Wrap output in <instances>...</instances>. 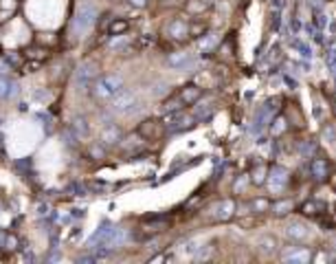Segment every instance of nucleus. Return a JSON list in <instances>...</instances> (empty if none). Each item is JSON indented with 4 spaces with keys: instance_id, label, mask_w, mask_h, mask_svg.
<instances>
[{
    "instance_id": "f257e3e1",
    "label": "nucleus",
    "mask_w": 336,
    "mask_h": 264,
    "mask_svg": "<svg viewBox=\"0 0 336 264\" xmlns=\"http://www.w3.org/2000/svg\"><path fill=\"white\" fill-rule=\"evenodd\" d=\"M123 86H125V82L121 75H117V73L99 75L97 80L91 84V97L97 101V104H108Z\"/></svg>"
},
{
    "instance_id": "b1692460",
    "label": "nucleus",
    "mask_w": 336,
    "mask_h": 264,
    "mask_svg": "<svg viewBox=\"0 0 336 264\" xmlns=\"http://www.w3.org/2000/svg\"><path fill=\"white\" fill-rule=\"evenodd\" d=\"M266 174H268L266 165L257 163L253 167V172H250V183H253V185H264V183H266Z\"/></svg>"
},
{
    "instance_id": "6ab92c4d",
    "label": "nucleus",
    "mask_w": 336,
    "mask_h": 264,
    "mask_svg": "<svg viewBox=\"0 0 336 264\" xmlns=\"http://www.w3.org/2000/svg\"><path fill=\"white\" fill-rule=\"evenodd\" d=\"M128 29H130V22L125 18H112L110 25L106 27V33L112 35V38H119V35H125Z\"/></svg>"
},
{
    "instance_id": "4468645a",
    "label": "nucleus",
    "mask_w": 336,
    "mask_h": 264,
    "mask_svg": "<svg viewBox=\"0 0 336 264\" xmlns=\"http://www.w3.org/2000/svg\"><path fill=\"white\" fill-rule=\"evenodd\" d=\"M310 257H312V253H310V249H288V251H284V255H281V260L284 262H299V264H305V262H310Z\"/></svg>"
},
{
    "instance_id": "f3484780",
    "label": "nucleus",
    "mask_w": 336,
    "mask_h": 264,
    "mask_svg": "<svg viewBox=\"0 0 336 264\" xmlns=\"http://www.w3.org/2000/svg\"><path fill=\"white\" fill-rule=\"evenodd\" d=\"M86 157H88V161L101 163L104 159H108V148L104 146V143H99V141H93L91 146H88V150H86Z\"/></svg>"
},
{
    "instance_id": "72a5a7b5",
    "label": "nucleus",
    "mask_w": 336,
    "mask_h": 264,
    "mask_svg": "<svg viewBox=\"0 0 336 264\" xmlns=\"http://www.w3.org/2000/svg\"><path fill=\"white\" fill-rule=\"evenodd\" d=\"M128 5H130V7H134V9H145L147 0H128Z\"/></svg>"
},
{
    "instance_id": "7c9ffc66",
    "label": "nucleus",
    "mask_w": 336,
    "mask_h": 264,
    "mask_svg": "<svg viewBox=\"0 0 336 264\" xmlns=\"http://www.w3.org/2000/svg\"><path fill=\"white\" fill-rule=\"evenodd\" d=\"M44 62H38V59H29L27 64L20 66V73H33V71H40Z\"/></svg>"
},
{
    "instance_id": "f8f14e48",
    "label": "nucleus",
    "mask_w": 336,
    "mask_h": 264,
    "mask_svg": "<svg viewBox=\"0 0 336 264\" xmlns=\"http://www.w3.org/2000/svg\"><path fill=\"white\" fill-rule=\"evenodd\" d=\"M68 130L73 132L79 141H83V139H88V137H91V123H88V119L81 117V115L73 117V121H70V128Z\"/></svg>"
},
{
    "instance_id": "a878e982",
    "label": "nucleus",
    "mask_w": 336,
    "mask_h": 264,
    "mask_svg": "<svg viewBox=\"0 0 336 264\" xmlns=\"http://www.w3.org/2000/svg\"><path fill=\"white\" fill-rule=\"evenodd\" d=\"M11 93H14V82L0 75V101H7L11 97Z\"/></svg>"
},
{
    "instance_id": "cd10ccee",
    "label": "nucleus",
    "mask_w": 336,
    "mask_h": 264,
    "mask_svg": "<svg viewBox=\"0 0 336 264\" xmlns=\"http://www.w3.org/2000/svg\"><path fill=\"white\" fill-rule=\"evenodd\" d=\"M55 42H57V35L55 33H38V35H35V44L46 46V49H51Z\"/></svg>"
},
{
    "instance_id": "2f4dec72",
    "label": "nucleus",
    "mask_w": 336,
    "mask_h": 264,
    "mask_svg": "<svg viewBox=\"0 0 336 264\" xmlns=\"http://www.w3.org/2000/svg\"><path fill=\"white\" fill-rule=\"evenodd\" d=\"M5 247H7L9 251H16V249H18V238L14 236V233H7V240H5Z\"/></svg>"
},
{
    "instance_id": "5701e85b",
    "label": "nucleus",
    "mask_w": 336,
    "mask_h": 264,
    "mask_svg": "<svg viewBox=\"0 0 336 264\" xmlns=\"http://www.w3.org/2000/svg\"><path fill=\"white\" fill-rule=\"evenodd\" d=\"M271 205L273 203L268 201V198H253V201L248 203V214H264V212H271Z\"/></svg>"
},
{
    "instance_id": "f03ea898",
    "label": "nucleus",
    "mask_w": 336,
    "mask_h": 264,
    "mask_svg": "<svg viewBox=\"0 0 336 264\" xmlns=\"http://www.w3.org/2000/svg\"><path fill=\"white\" fill-rule=\"evenodd\" d=\"M108 104H110L108 108H110L115 115H132V112H136L141 108V101H139V97H136V93L130 91V88H125V86L108 101Z\"/></svg>"
},
{
    "instance_id": "aec40b11",
    "label": "nucleus",
    "mask_w": 336,
    "mask_h": 264,
    "mask_svg": "<svg viewBox=\"0 0 336 264\" xmlns=\"http://www.w3.org/2000/svg\"><path fill=\"white\" fill-rule=\"evenodd\" d=\"M25 57L38 59V62H46V59L51 57V49L40 46V44H33V46H29V49H25Z\"/></svg>"
},
{
    "instance_id": "dca6fc26",
    "label": "nucleus",
    "mask_w": 336,
    "mask_h": 264,
    "mask_svg": "<svg viewBox=\"0 0 336 264\" xmlns=\"http://www.w3.org/2000/svg\"><path fill=\"white\" fill-rule=\"evenodd\" d=\"M143 141H145V139H143L139 132H132V135L123 137L119 146H123V150H128L130 154H136V152H139V150L143 148Z\"/></svg>"
},
{
    "instance_id": "bb28decb",
    "label": "nucleus",
    "mask_w": 336,
    "mask_h": 264,
    "mask_svg": "<svg viewBox=\"0 0 336 264\" xmlns=\"http://www.w3.org/2000/svg\"><path fill=\"white\" fill-rule=\"evenodd\" d=\"M288 236H290L292 240H305V238H308V229H305L303 225L295 223V225L288 227Z\"/></svg>"
},
{
    "instance_id": "0eeeda50",
    "label": "nucleus",
    "mask_w": 336,
    "mask_h": 264,
    "mask_svg": "<svg viewBox=\"0 0 336 264\" xmlns=\"http://www.w3.org/2000/svg\"><path fill=\"white\" fill-rule=\"evenodd\" d=\"M121 139H123V130L119 128L117 123H106L104 128H101V132H99V143H104L108 150L119 148Z\"/></svg>"
},
{
    "instance_id": "9b49d317",
    "label": "nucleus",
    "mask_w": 336,
    "mask_h": 264,
    "mask_svg": "<svg viewBox=\"0 0 336 264\" xmlns=\"http://www.w3.org/2000/svg\"><path fill=\"white\" fill-rule=\"evenodd\" d=\"M202 88L198 86V84H187V86H183L181 91H178V97L183 99V104L185 106H194L196 101H200L202 99Z\"/></svg>"
},
{
    "instance_id": "473e14b6",
    "label": "nucleus",
    "mask_w": 336,
    "mask_h": 264,
    "mask_svg": "<svg viewBox=\"0 0 336 264\" xmlns=\"http://www.w3.org/2000/svg\"><path fill=\"white\" fill-rule=\"evenodd\" d=\"M275 123H277V125H273V135H281V132L286 130V125H284L286 121H284V119L279 117V119H277V121H275Z\"/></svg>"
},
{
    "instance_id": "a211bd4d",
    "label": "nucleus",
    "mask_w": 336,
    "mask_h": 264,
    "mask_svg": "<svg viewBox=\"0 0 336 264\" xmlns=\"http://www.w3.org/2000/svg\"><path fill=\"white\" fill-rule=\"evenodd\" d=\"M310 172L316 181H325V178L329 176V163L325 159H314L310 163Z\"/></svg>"
},
{
    "instance_id": "4be33fe9",
    "label": "nucleus",
    "mask_w": 336,
    "mask_h": 264,
    "mask_svg": "<svg viewBox=\"0 0 336 264\" xmlns=\"http://www.w3.org/2000/svg\"><path fill=\"white\" fill-rule=\"evenodd\" d=\"M257 249H260L262 253L271 255V253L277 251V240H275L273 236H262L260 240H257Z\"/></svg>"
},
{
    "instance_id": "2eb2a0df",
    "label": "nucleus",
    "mask_w": 336,
    "mask_h": 264,
    "mask_svg": "<svg viewBox=\"0 0 336 264\" xmlns=\"http://www.w3.org/2000/svg\"><path fill=\"white\" fill-rule=\"evenodd\" d=\"M209 9H211V0H187V3H185V11L194 18L205 16Z\"/></svg>"
},
{
    "instance_id": "c756f323",
    "label": "nucleus",
    "mask_w": 336,
    "mask_h": 264,
    "mask_svg": "<svg viewBox=\"0 0 336 264\" xmlns=\"http://www.w3.org/2000/svg\"><path fill=\"white\" fill-rule=\"evenodd\" d=\"M301 212L305 214V216H319L321 212H325V205H323V203H305V205L301 207Z\"/></svg>"
},
{
    "instance_id": "39448f33",
    "label": "nucleus",
    "mask_w": 336,
    "mask_h": 264,
    "mask_svg": "<svg viewBox=\"0 0 336 264\" xmlns=\"http://www.w3.org/2000/svg\"><path fill=\"white\" fill-rule=\"evenodd\" d=\"M136 132H139L145 141H156L165 135V125L160 119H143L139 123V128H136Z\"/></svg>"
},
{
    "instance_id": "1a4fd4ad",
    "label": "nucleus",
    "mask_w": 336,
    "mask_h": 264,
    "mask_svg": "<svg viewBox=\"0 0 336 264\" xmlns=\"http://www.w3.org/2000/svg\"><path fill=\"white\" fill-rule=\"evenodd\" d=\"M167 64L176 71H187V69H194L196 66V57L191 55L187 51H176V53H170L167 57Z\"/></svg>"
},
{
    "instance_id": "423d86ee",
    "label": "nucleus",
    "mask_w": 336,
    "mask_h": 264,
    "mask_svg": "<svg viewBox=\"0 0 336 264\" xmlns=\"http://www.w3.org/2000/svg\"><path fill=\"white\" fill-rule=\"evenodd\" d=\"M235 212H237V203L233 198H224V201L215 203L211 207V218L215 223H226V220H231L235 216Z\"/></svg>"
},
{
    "instance_id": "ddd939ff",
    "label": "nucleus",
    "mask_w": 336,
    "mask_h": 264,
    "mask_svg": "<svg viewBox=\"0 0 336 264\" xmlns=\"http://www.w3.org/2000/svg\"><path fill=\"white\" fill-rule=\"evenodd\" d=\"M196 42H198V49H200V53H213V51L220 46L222 38H220L218 33H211V31H207L205 35H200V38H198Z\"/></svg>"
},
{
    "instance_id": "412c9836",
    "label": "nucleus",
    "mask_w": 336,
    "mask_h": 264,
    "mask_svg": "<svg viewBox=\"0 0 336 264\" xmlns=\"http://www.w3.org/2000/svg\"><path fill=\"white\" fill-rule=\"evenodd\" d=\"M271 209H273L275 216H286L288 212H292V209H295V203H292L290 198H281V201H275L273 203Z\"/></svg>"
},
{
    "instance_id": "393cba45",
    "label": "nucleus",
    "mask_w": 336,
    "mask_h": 264,
    "mask_svg": "<svg viewBox=\"0 0 336 264\" xmlns=\"http://www.w3.org/2000/svg\"><path fill=\"white\" fill-rule=\"evenodd\" d=\"M185 108V104H183V99L178 97V93H174V95H170L165 101H163V110L165 112H174V110H183Z\"/></svg>"
},
{
    "instance_id": "9d476101",
    "label": "nucleus",
    "mask_w": 336,
    "mask_h": 264,
    "mask_svg": "<svg viewBox=\"0 0 336 264\" xmlns=\"http://www.w3.org/2000/svg\"><path fill=\"white\" fill-rule=\"evenodd\" d=\"M93 20H95V7L93 5H79L77 7V14H75V27L79 29V31H83V29H88L93 25Z\"/></svg>"
},
{
    "instance_id": "c85d7f7f",
    "label": "nucleus",
    "mask_w": 336,
    "mask_h": 264,
    "mask_svg": "<svg viewBox=\"0 0 336 264\" xmlns=\"http://www.w3.org/2000/svg\"><path fill=\"white\" fill-rule=\"evenodd\" d=\"M207 31H209V29H207L205 22H200V20H198V22H189V38L198 40L200 35H205Z\"/></svg>"
},
{
    "instance_id": "7ed1b4c3",
    "label": "nucleus",
    "mask_w": 336,
    "mask_h": 264,
    "mask_svg": "<svg viewBox=\"0 0 336 264\" xmlns=\"http://www.w3.org/2000/svg\"><path fill=\"white\" fill-rule=\"evenodd\" d=\"M97 77H99V64L97 62H91V59L81 62L73 71V82L79 88H91V84L97 80Z\"/></svg>"
},
{
    "instance_id": "20e7f679",
    "label": "nucleus",
    "mask_w": 336,
    "mask_h": 264,
    "mask_svg": "<svg viewBox=\"0 0 336 264\" xmlns=\"http://www.w3.org/2000/svg\"><path fill=\"white\" fill-rule=\"evenodd\" d=\"M165 35L174 42L189 40V20L187 18H172L165 27Z\"/></svg>"
},
{
    "instance_id": "6e6552de",
    "label": "nucleus",
    "mask_w": 336,
    "mask_h": 264,
    "mask_svg": "<svg viewBox=\"0 0 336 264\" xmlns=\"http://www.w3.org/2000/svg\"><path fill=\"white\" fill-rule=\"evenodd\" d=\"M288 183H290V176H288V170L286 167H273L271 174H268V187L275 194H279V191H284L288 187Z\"/></svg>"
}]
</instances>
